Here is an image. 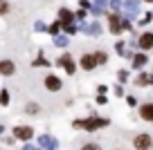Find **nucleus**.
<instances>
[{
	"mask_svg": "<svg viewBox=\"0 0 153 150\" xmlns=\"http://www.w3.org/2000/svg\"><path fill=\"white\" fill-rule=\"evenodd\" d=\"M74 128H83V130H97V128L108 126V119H86V121H74Z\"/></svg>",
	"mask_w": 153,
	"mask_h": 150,
	"instance_id": "1",
	"label": "nucleus"
},
{
	"mask_svg": "<svg viewBox=\"0 0 153 150\" xmlns=\"http://www.w3.org/2000/svg\"><path fill=\"white\" fill-rule=\"evenodd\" d=\"M133 143H135V148H137V150H151V146H153V139H151L149 135H137V137H135V141H133Z\"/></svg>",
	"mask_w": 153,
	"mask_h": 150,
	"instance_id": "2",
	"label": "nucleus"
},
{
	"mask_svg": "<svg viewBox=\"0 0 153 150\" xmlns=\"http://www.w3.org/2000/svg\"><path fill=\"white\" fill-rule=\"evenodd\" d=\"M14 137H16V139L27 141V139H32V137H34V130L29 126H20V128H16V130H14Z\"/></svg>",
	"mask_w": 153,
	"mask_h": 150,
	"instance_id": "3",
	"label": "nucleus"
},
{
	"mask_svg": "<svg viewBox=\"0 0 153 150\" xmlns=\"http://www.w3.org/2000/svg\"><path fill=\"white\" fill-rule=\"evenodd\" d=\"M97 63H99V61H97V54H92V56H90V54H86V56H81V67H83V70H86V72H90L92 67L97 65Z\"/></svg>",
	"mask_w": 153,
	"mask_h": 150,
	"instance_id": "4",
	"label": "nucleus"
},
{
	"mask_svg": "<svg viewBox=\"0 0 153 150\" xmlns=\"http://www.w3.org/2000/svg\"><path fill=\"white\" fill-rule=\"evenodd\" d=\"M45 88H48L50 92H59V90H61V81L54 74H50V76H45Z\"/></svg>",
	"mask_w": 153,
	"mask_h": 150,
	"instance_id": "5",
	"label": "nucleus"
},
{
	"mask_svg": "<svg viewBox=\"0 0 153 150\" xmlns=\"http://www.w3.org/2000/svg\"><path fill=\"white\" fill-rule=\"evenodd\" d=\"M59 65H63V67H65V72H68L70 76L76 72V65H74V61H72L70 56H61V58H59Z\"/></svg>",
	"mask_w": 153,
	"mask_h": 150,
	"instance_id": "6",
	"label": "nucleus"
},
{
	"mask_svg": "<svg viewBox=\"0 0 153 150\" xmlns=\"http://www.w3.org/2000/svg\"><path fill=\"white\" fill-rule=\"evenodd\" d=\"M108 25H110V32L113 34H120L122 29H124V23H120L117 16H108Z\"/></svg>",
	"mask_w": 153,
	"mask_h": 150,
	"instance_id": "7",
	"label": "nucleus"
},
{
	"mask_svg": "<svg viewBox=\"0 0 153 150\" xmlns=\"http://www.w3.org/2000/svg\"><path fill=\"white\" fill-rule=\"evenodd\" d=\"M140 114H142L144 121H153V103H144L140 108Z\"/></svg>",
	"mask_w": 153,
	"mask_h": 150,
	"instance_id": "8",
	"label": "nucleus"
},
{
	"mask_svg": "<svg viewBox=\"0 0 153 150\" xmlns=\"http://www.w3.org/2000/svg\"><path fill=\"white\" fill-rule=\"evenodd\" d=\"M137 43H140L142 49H151V47H153V34H142Z\"/></svg>",
	"mask_w": 153,
	"mask_h": 150,
	"instance_id": "9",
	"label": "nucleus"
},
{
	"mask_svg": "<svg viewBox=\"0 0 153 150\" xmlns=\"http://www.w3.org/2000/svg\"><path fill=\"white\" fill-rule=\"evenodd\" d=\"M14 70H16V67H14L11 61H2V63H0V74H2V76H11Z\"/></svg>",
	"mask_w": 153,
	"mask_h": 150,
	"instance_id": "10",
	"label": "nucleus"
},
{
	"mask_svg": "<svg viewBox=\"0 0 153 150\" xmlns=\"http://www.w3.org/2000/svg\"><path fill=\"white\" fill-rule=\"evenodd\" d=\"M38 141H41V146H43V148H48V150H54V148H56V139H52V137H48V135L41 137Z\"/></svg>",
	"mask_w": 153,
	"mask_h": 150,
	"instance_id": "11",
	"label": "nucleus"
},
{
	"mask_svg": "<svg viewBox=\"0 0 153 150\" xmlns=\"http://www.w3.org/2000/svg\"><path fill=\"white\" fill-rule=\"evenodd\" d=\"M72 18H74V14H72L70 9H61L59 11V20H61V23H72Z\"/></svg>",
	"mask_w": 153,
	"mask_h": 150,
	"instance_id": "12",
	"label": "nucleus"
},
{
	"mask_svg": "<svg viewBox=\"0 0 153 150\" xmlns=\"http://www.w3.org/2000/svg\"><path fill=\"white\" fill-rule=\"evenodd\" d=\"M146 61H149V58L144 56V54H137V56L133 58V65L135 67H142V65H146Z\"/></svg>",
	"mask_w": 153,
	"mask_h": 150,
	"instance_id": "13",
	"label": "nucleus"
},
{
	"mask_svg": "<svg viewBox=\"0 0 153 150\" xmlns=\"http://www.w3.org/2000/svg\"><path fill=\"white\" fill-rule=\"evenodd\" d=\"M137 83H140V85H149V83H153V74H146V76H140V79H137Z\"/></svg>",
	"mask_w": 153,
	"mask_h": 150,
	"instance_id": "14",
	"label": "nucleus"
},
{
	"mask_svg": "<svg viewBox=\"0 0 153 150\" xmlns=\"http://www.w3.org/2000/svg\"><path fill=\"white\" fill-rule=\"evenodd\" d=\"M0 103H2V105L9 103V94H7V90H2V94H0Z\"/></svg>",
	"mask_w": 153,
	"mask_h": 150,
	"instance_id": "15",
	"label": "nucleus"
},
{
	"mask_svg": "<svg viewBox=\"0 0 153 150\" xmlns=\"http://www.w3.org/2000/svg\"><path fill=\"white\" fill-rule=\"evenodd\" d=\"M63 29H65L68 34H74V32H76V27H74L72 23H63Z\"/></svg>",
	"mask_w": 153,
	"mask_h": 150,
	"instance_id": "16",
	"label": "nucleus"
},
{
	"mask_svg": "<svg viewBox=\"0 0 153 150\" xmlns=\"http://www.w3.org/2000/svg\"><path fill=\"white\" fill-rule=\"evenodd\" d=\"M25 110H27V114H36V112H38V105H36V103H29Z\"/></svg>",
	"mask_w": 153,
	"mask_h": 150,
	"instance_id": "17",
	"label": "nucleus"
},
{
	"mask_svg": "<svg viewBox=\"0 0 153 150\" xmlns=\"http://www.w3.org/2000/svg\"><path fill=\"white\" fill-rule=\"evenodd\" d=\"M61 25H63V23H54L52 27H50V34H52V36H56V32L61 29Z\"/></svg>",
	"mask_w": 153,
	"mask_h": 150,
	"instance_id": "18",
	"label": "nucleus"
},
{
	"mask_svg": "<svg viewBox=\"0 0 153 150\" xmlns=\"http://www.w3.org/2000/svg\"><path fill=\"white\" fill-rule=\"evenodd\" d=\"M117 79H120L122 83H124V81L128 79V74H126V70H120V72H117Z\"/></svg>",
	"mask_w": 153,
	"mask_h": 150,
	"instance_id": "19",
	"label": "nucleus"
},
{
	"mask_svg": "<svg viewBox=\"0 0 153 150\" xmlns=\"http://www.w3.org/2000/svg\"><path fill=\"white\" fill-rule=\"evenodd\" d=\"M81 150H101V148H99L97 143H86V146H83Z\"/></svg>",
	"mask_w": 153,
	"mask_h": 150,
	"instance_id": "20",
	"label": "nucleus"
},
{
	"mask_svg": "<svg viewBox=\"0 0 153 150\" xmlns=\"http://www.w3.org/2000/svg\"><path fill=\"white\" fill-rule=\"evenodd\" d=\"M97 61H99V63H106L108 58H106V54H104V52H97Z\"/></svg>",
	"mask_w": 153,
	"mask_h": 150,
	"instance_id": "21",
	"label": "nucleus"
},
{
	"mask_svg": "<svg viewBox=\"0 0 153 150\" xmlns=\"http://www.w3.org/2000/svg\"><path fill=\"white\" fill-rule=\"evenodd\" d=\"M151 18H153V16H151V14H146L142 20H140V23H142V25H146V23H151Z\"/></svg>",
	"mask_w": 153,
	"mask_h": 150,
	"instance_id": "22",
	"label": "nucleus"
},
{
	"mask_svg": "<svg viewBox=\"0 0 153 150\" xmlns=\"http://www.w3.org/2000/svg\"><path fill=\"white\" fill-rule=\"evenodd\" d=\"M0 11H2V14H7V11H9V5H7V2H2V5H0Z\"/></svg>",
	"mask_w": 153,
	"mask_h": 150,
	"instance_id": "23",
	"label": "nucleus"
}]
</instances>
